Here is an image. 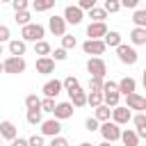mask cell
Listing matches in <instances>:
<instances>
[{"mask_svg": "<svg viewBox=\"0 0 146 146\" xmlns=\"http://www.w3.org/2000/svg\"><path fill=\"white\" fill-rule=\"evenodd\" d=\"M100 135H103V139L105 141H116V139H121V128L114 123V121H107V123H100Z\"/></svg>", "mask_w": 146, "mask_h": 146, "instance_id": "5b68a950", "label": "cell"}, {"mask_svg": "<svg viewBox=\"0 0 146 146\" xmlns=\"http://www.w3.org/2000/svg\"><path fill=\"white\" fill-rule=\"evenodd\" d=\"M0 137H2V139H9V141H14V139L18 137V130H16V125H14L11 121H0Z\"/></svg>", "mask_w": 146, "mask_h": 146, "instance_id": "e0dca14e", "label": "cell"}, {"mask_svg": "<svg viewBox=\"0 0 146 146\" xmlns=\"http://www.w3.org/2000/svg\"><path fill=\"white\" fill-rule=\"evenodd\" d=\"M103 91H116V82L114 80H105L103 82Z\"/></svg>", "mask_w": 146, "mask_h": 146, "instance_id": "bcb514c9", "label": "cell"}, {"mask_svg": "<svg viewBox=\"0 0 146 146\" xmlns=\"http://www.w3.org/2000/svg\"><path fill=\"white\" fill-rule=\"evenodd\" d=\"M0 146H2V137H0Z\"/></svg>", "mask_w": 146, "mask_h": 146, "instance_id": "11a10c76", "label": "cell"}, {"mask_svg": "<svg viewBox=\"0 0 146 146\" xmlns=\"http://www.w3.org/2000/svg\"><path fill=\"white\" fill-rule=\"evenodd\" d=\"M98 146H112V144H110V141H103V144H98Z\"/></svg>", "mask_w": 146, "mask_h": 146, "instance_id": "816d5d0a", "label": "cell"}, {"mask_svg": "<svg viewBox=\"0 0 146 146\" xmlns=\"http://www.w3.org/2000/svg\"><path fill=\"white\" fill-rule=\"evenodd\" d=\"M68 103L73 105V107H84L87 105V91H82V89H75V91H71L68 94Z\"/></svg>", "mask_w": 146, "mask_h": 146, "instance_id": "ffe728a7", "label": "cell"}, {"mask_svg": "<svg viewBox=\"0 0 146 146\" xmlns=\"http://www.w3.org/2000/svg\"><path fill=\"white\" fill-rule=\"evenodd\" d=\"M103 43H105V46H110V48H119V46H121V34H119L116 30H110V32L105 34Z\"/></svg>", "mask_w": 146, "mask_h": 146, "instance_id": "cb8c5ba5", "label": "cell"}, {"mask_svg": "<svg viewBox=\"0 0 146 146\" xmlns=\"http://www.w3.org/2000/svg\"><path fill=\"white\" fill-rule=\"evenodd\" d=\"M25 50H27V46H25L23 39H11V41H9V55H11V57H23Z\"/></svg>", "mask_w": 146, "mask_h": 146, "instance_id": "ac0fdd59", "label": "cell"}, {"mask_svg": "<svg viewBox=\"0 0 146 146\" xmlns=\"http://www.w3.org/2000/svg\"><path fill=\"white\" fill-rule=\"evenodd\" d=\"M11 7H14V11L18 14V11H27L30 2H27V0H14V2H11Z\"/></svg>", "mask_w": 146, "mask_h": 146, "instance_id": "f35d334b", "label": "cell"}, {"mask_svg": "<svg viewBox=\"0 0 146 146\" xmlns=\"http://www.w3.org/2000/svg\"><path fill=\"white\" fill-rule=\"evenodd\" d=\"M107 32H110V30H107L105 23H89V27H87V36H89L91 41H103Z\"/></svg>", "mask_w": 146, "mask_h": 146, "instance_id": "30bf717a", "label": "cell"}, {"mask_svg": "<svg viewBox=\"0 0 146 146\" xmlns=\"http://www.w3.org/2000/svg\"><path fill=\"white\" fill-rule=\"evenodd\" d=\"M103 9H105L107 14H116V11L121 9V2H119V0H105Z\"/></svg>", "mask_w": 146, "mask_h": 146, "instance_id": "d590c367", "label": "cell"}, {"mask_svg": "<svg viewBox=\"0 0 146 146\" xmlns=\"http://www.w3.org/2000/svg\"><path fill=\"white\" fill-rule=\"evenodd\" d=\"M78 146H94V144H89V141H82V144H78Z\"/></svg>", "mask_w": 146, "mask_h": 146, "instance_id": "f907efd6", "label": "cell"}, {"mask_svg": "<svg viewBox=\"0 0 146 146\" xmlns=\"http://www.w3.org/2000/svg\"><path fill=\"white\" fill-rule=\"evenodd\" d=\"M78 7H80L82 11H91V9L96 7V0H80V2H78Z\"/></svg>", "mask_w": 146, "mask_h": 146, "instance_id": "60d3db41", "label": "cell"}, {"mask_svg": "<svg viewBox=\"0 0 146 146\" xmlns=\"http://www.w3.org/2000/svg\"><path fill=\"white\" fill-rule=\"evenodd\" d=\"M27 146H46V144H43V137L41 135H32L27 139Z\"/></svg>", "mask_w": 146, "mask_h": 146, "instance_id": "ee69618b", "label": "cell"}, {"mask_svg": "<svg viewBox=\"0 0 146 146\" xmlns=\"http://www.w3.org/2000/svg\"><path fill=\"white\" fill-rule=\"evenodd\" d=\"M36 73H41V75L55 73V62H52V57H39V59H36Z\"/></svg>", "mask_w": 146, "mask_h": 146, "instance_id": "2e32d148", "label": "cell"}, {"mask_svg": "<svg viewBox=\"0 0 146 146\" xmlns=\"http://www.w3.org/2000/svg\"><path fill=\"white\" fill-rule=\"evenodd\" d=\"M103 82L100 78H89V94H103Z\"/></svg>", "mask_w": 146, "mask_h": 146, "instance_id": "d6a6232c", "label": "cell"}, {"mask_svg": "<svg viewBox=\"0 0 146 146\" xmlns=\"http://www.w3.org/2000/svg\"><path fill=\"white\" fill-rule=\"evenodd\" d=\"M62 16H64L66 25H68V23H71V25H78V23H82V18H84V14H82V9H80L78 5H66Z\"/></svg>", "mask_w": 146, "mask_h": 146, "instance_id": "8992f818", "label": "cell"}, {"mask_svg": "<svg viewBox=\"0 0 146 146\" xmlns=\"http://www.w3.org/2000/svg\"><path fill=\"white\" fill-rule=\"evenodd\" d=\"M55 105H57V103H55L52 98H41V112H50V114H52V112H55Z\"/></svg>", "mask_w": 146, "mask_h": 146, "instance_id": "8d00e7d4", "label": "cell"}, {"mask_svg": "<svg viewBox=\"0 0 146 146\" xmlns=\"http://www.w3.org/2000/svg\"><path fill=\"white\" fill-rule=\"evenodd\" d=\"M116 91H119L121 96H130V94H137V80H135V78H130V75L121 78V80L116 82Z\"/></svg>", "mask_w": 146, "mask_h": 146, "instance_id": "9c48e42d", "label": "cell"}, {"mask_svg": "<svg viewBox=\"0 0 146 146\" xmlns=\"http://www.w3.org/2000/svg\"><path fill=\"white\" fill-rule=\"evenodd\" d=\"M59 132H62V121H57V119H46L43 123H41V137H59Z\"/></svg>", "mask_w": 146, "mask_h": 146, "instance_id": "52a82bcc", "label": "cell"}, {"mask_svg": "<svg viewBox=\"0 0 146 146\" xmlns=\"http://www.w3.org/2000/svg\"><path fill=\"white\" fill-rule=\"evenodd\" d=\"M2 52H5V48H2V43H0V55H2Z\"/></svg>", "mask_w": 146, "mask_h": 146, "instance_id": "db71d44e", "label": "cell"}, {"mask_svg": "<svg viewBox=\"0 0 146 146\" xmlns=\"http://www.w3.org/2000/svg\"><path fill=\"white\" fill-rule=\"evenodd\" d=\"M125 107H128V110H139V112H144V110H146V98L139 96V94H130V96H125Z\"/></svg>", "mask_w": 146, "mask_h": 146, "instance_id": "9a60e30c", "label": "cell"}, {"mask_svg": "<svg viewBox=\"0 0 146 146\" xmlns=\"http://www.w3.org/2000/svg\"><path fill=\"white\" fill-rule=\"evenodd\" d=\"M78 46V39L73 36V34H64L62 36V48L64 50H71V48H75Z\"/></svg>", "mask_w": 146, "mask_h": 146, "instance_id": "836d02e7", "label": "cell"}, {"mask_svg": "<svg viewBox=\"0 0 146 146\" xmlns=\"http://www.w3.org/2000/svg\"><path fill=\"white\" fill-rule=\"evenodd\" d=\"M55 7V0H34L32 2V9L34 11H48Z\"/></svg>", "mask_w": 146, "mask_h": 146, "instance_id": "f546056e", "label": "cell"}, {"mask_svg": "<svg viewBox=\"0 0 146 146\" xmlns=\"http://www.w3.org/2000/svg\"><path fill=\"white\" fill-rule=\"evenodd\" d=\"M87 71H89V78H100V80H105V75H107V64H105L103 57H89Z\"/></svg>", "mask_w": 146, "mask_h": 146, "instance_id": "7a4b0ae2", "label": "cell"}, {"mask_svg": "<svg viewBox=\"0 0 146 146\" xmlns=\"http://www.w3.org/2000/svg\"><path fill=\"white\" fill-rule=\"evenodd\" d=\"M25 107H27V110H41V98H39L36 94L25 96Z\"/></svg>", "mask_w": 146, "mask_h": 146, "instance_id": "1f68e13d", "label": "cell"}, {"mask_svg": "<svg viewBox=\"0 0 146 146\" xmlns=\"http://www.w3.org/2000/svg\"><path fill=\"white\" fill-rule=\"evenodd\" d=\"M132 123H135V132H137V137H139V139L146 137V114H144V112L135 114V116H132Z\"/></svg>", "mask_w": 146, "mask_h": 146, "instance_id": "d6986e66", "label": "cell"}, {"mask_svg": "<svg viewBox=\"0 0 146 146\" xmlns=\"http://www.w3.org/2000/svg\"><path fill=\"white\" fill-rule=\"evenodd\" d=\"M30 18H32V16H30V11H18V14H16V23H18V25H23V27H25V25H30Z\"/></svg>", "mask_w": 146, "mask_h": 146, "instance_id": "74e56055", "label": "cell"}, {"mask_svg": "<svg viewBox=\"0 0 146 146\" xmlns=\"http://www.w3.org/2000/svg\"><path fill=\"white\" fill-rule=\"evenodd\" d=\"M119 100H121V94L119 91H103V105H107L110 110L119 107Z\"/></svg>", "mask_w": 146, "mask_h": 146, "instance_id": "7402d4cb", "label": "cell"}, {"mask_svg": "<svg viewBox=\"0 0 146 146\" xmlns=\"http://www.w3.org/2000/svg\"><path fill=\"white\" fill-rule=\"evenodd\" d=\"M130 43L132 46H144L146 43V30L144 27H135L130 32Z\"/></svg>", "mask_w": 146, "mask_h": 146, "instance_id": "603a6c76", "label": "cell"}, {"mask_svg": "<svg viewBox=\"0 0 146 146\" xmlns=\"http://www.w3.org/2000/svg\"><path fill=\"white\" fill-rule=\"evenodd\" d=\"M25 119H27L30 125H41V123H43V119H41V110H27Z\"/></svg>", "mask_w": 146, "mask_h": 146, "instance_id": "83f0119b", "label": "cell"}, {"mask_svg": "<svg viewBox=\"0 0 146 146\" xmlns=\"http://www.w3.org/2000/svg\"><path fill=\"white\" fill-rule=\"evenodd\" d=\"M89 18H94V23H105V18H107V11H105L103 7H94V9L89 11Z\"/></svg>", "mask_w": 146, "mask_h": 146, "instance_id": "4dcf8cb0", "label": "cell"}, {"mask_svg": "<svg viewBox=\"0 0 146 146\" xmlns=\"http://www.w3.org/2000/svg\"><path fill=\"white\" fill-rule=\"evenodd\" d=\"M105 43L103 41H91V39H87L84 43H82V50H84V55H94V57H100L103 52H105Z\"/></svg>", "mask_w": 146, "mask_h": 146, "instance_id": "4fadbf2b", "label": "cell"}, {"mask_svg": "<svg viewBox=\"0 0 146 146\" xmlns=\"http://www.w3.org/2000/svg\"><path fill=\"white\" fill-rule=\"evenodd\" d=\"M34 52H36L39 57H50L52 50H50V43H48V41H36V43H34Z\"/></svg>", "mask_w": 146, "mask_h": 146, "instance_id": "484cf974", "label": "cell"}, {"mask_svg": "<svg viewBox=\"0 0 146 146\" xmlns=\"http://www.w3.org/2000/svg\"><path fill=\"white\" fill-rule=\"evenodd\" d=\"M132 23H135V27H144L146 30V9H135Z\"/></svg>", "mask_w": 146, "mask_h": 146, "instance_id": "f1b7e54d", "label": "cell"}, {"mask_svg": "<svg viewBox=\"0 0 146 146\" xmlns=\"http://www.w3.org/2000/svg\"><path fill=\"white\" fill-rule=\"evenodd\" d=\"M48 30H50L55 36H64V34H66V21H64V16L52 14V16L48 18Z\"/></svg>", "mask_w": 146, "mask_h": 146, "instance_id": "ba28073f", "label": "cell"}, {"mask_svg": "<svg viewBox=\"0 0 146 146\" xmlns=\"http://www.w3.org/2000/svg\"><path fill=\"white\" fill-rule=\"evenodd\" d=\"M43 34H46V27L43 25H39V23H30V25H25L23 30H21V39L27 43V41H43Z\"/></svg>", "mask_w": 146, "mask_h": 146, "instance_id": "6da1fadb", "label": "cell"}, {"mask_svg": "<svg viewBox=\"0 0 146 146\" xmlns=\"http://www.w3.org/2000/svg\"><path fill=\"white\" fill-rule=\"evenodd\" d=\"M5 41H11V32L7 25H0V43H5Z\"/></svg>", "mask_w": 146, "mask_h": 146, "instance_id": "b9f144b4", "label": "cell"}, {"mask_svg": "<svg viewBox=\"0 0 146 146\" xmlns=\"http://www.w3.org/2000/svg\"><path fill=\"white\" fill-rule=\"evenodd\" d=\"M11 146H27V139H23V137H16V139L11 141Z\"/></svg>", "mask_w": 146, "mask_h": 146, "instance_id": "c3c4849f", "label": "cell"}, {"mask_svg": "<svg viewBox=\"0 0 146 146\" xmlns=\"http://www.w3.org/2000/svg\"><path fill=\"white\" fill-rule=\"evenodd\" d=\"M62 87L71 94V91H75V89H80V82H78V78L75 75H66L64 80H62Z\"/></svg>", "mask_w": 146, "mask_h": 146, "instance_id": "4316f807", "label": "cell"}, {"mask_svg": "<svg viewBox=\"0 0 146 146\" xmlns=\"http://www.w3.org/2000/svg\"><path fill=\"white\" fill-rule=\"evenodd\" d=\"M121 7H128V9H135V7H137V0H121Z\"/></svg>", "mask_w": 146, "mask_h": 146, "instance_id": "7dc6e473", "label": "cell"}, {"mask_svg": "<svg viewBox=\"0 0 146 146\" xmlns=\"http://www.w3.org/2000/svg\"><path fill=\"white\" fill-rule=\"evenodd\" d=\"M112 121H114L116 125H125L128 121H132V112H130L125 105H119V107L112 110Z\"/></svg>", "mask_w": 146, "mask_h": 146, "instance_id": "7c38bea8", "label": "cell"}, {"mask_svg": "<svg viewBox=\"0 0 146 146\" xmlns=\"http://www.w3.org/2000/svg\"><path fill=\"white\" fill-rule=\"evenodd\" d=\"M116 57H119V62H121V64H128V66L137 64V59H139V55H137L135 46H128V43H121V46L116 48Z\"/></svg>", "mask_w": 146, "mask_h": 146, "instance_id": "3957f363", "label": "cell"}, {"mask_svg": "<svg viewBox=\"0 0 146 146\" xmlns=\"http://www.w3.org/2000/svg\"><path fill=\"white\" fill-rule=\"evenodd\" d=\"M2 66H5V73H11V75H18V73H23L25 71V59L23 57H7L5 62H2Z\"/></svg>", "mask_w": 146, "mask_h": 146, "instance_id": "277c9868", "label": "cell"}, {"mask_svg": "<svg viewBox=\"0 0 146 146\" xmlns=\"http://www.w3.org/2000/svg\"><path fill=\"white\" fill-rule=\"evenodd\" d=\"M141 73H144V75H141V84H144V89H146V68H144Z\"/></svg>", "mask_w": 146, "mask_h": 146, "instance_id": "681fc988", "label": "cell"}, {"mask_svg": "<svg viewBox=\"0 0 146 146\" xmlns=\"http://www.w3.org/2000/svg\"><path fill=\"white\" fill-rule=\"evenodd\" d=\"M62 89H64V87H62V80H57V78H55V80H48V82L41 87L43 98H52V100H55V98L62 94Z\"/></svg>", "mask_w": 146, "mask_h": 146, "instance_id": "8fae6325", "label": "cell"}, {"mask_svg": "<svg viewBox=\"0 0 146 146\" xmlns=\"http://www.w3.org/2000/svg\"><path fill=\"white\" fill-rule=\"evenodd\" d=\"M121 141H123V146H139V137L132 128L121 130Z\"/></svg>", "mask_w": 146, "mask_h": 146, "instance_id": "44dd1931", "label": "cell"}, {"mask_svg": "<svg viewBox=\"0 0 146 146\" xmlns=\"http://www.w3.org/2000/svg\"><path fill=\"white\" fill-rule=\"evenodd\" d=\"M84 128H87L89 132H94V130H100V123H98V121H96L94 116H89V119L84 121Z\"/></svg>", "mask_w": 146, "mask_h": 146, "instance_id": "ab89813d", "label": "cell"}, {"mask_svg": "<svg viewBox=\"0 0 146 146\" xmlns=\"http://www.w3.org/2000/svg\"><path fill=\"white\" fill-rule=\"evenodd\" d=\"M52 114H55V119H57V121L71 119V116H73V105H71L68 100H64V103H57V105H55V112H52Z\"/></svg>", "mask_w": 146, "mask_h": 146, "instance_id": "5bb4252c", "label": "cell"}, {"mask_svg": "<svg viewBox=\"0 0 146 146\" xmlns=\"http://www.w3.org/2000/svg\"><path fill=\"white\" fill-rule=\"evenodd\" d=\"M66 57H68V55H66V50H64V48H57V50L52 52V62H64Z\"/></svg>", "mask_w": 146, "mask_h": 146, "instance_id": "7bdbcfd3", "label": "cell"}, {"mask_svg": "<svg viewBox=\"0 0 146 146\" xmlns=\"http://www.w3.org/2000/svg\"><path fill=\"white\" fill-rule=\"evenodd\" d=\"M87 105H91L94 110L103 105V94H87Z\"/></svg>", "mask_w": 146, "mask_h": 146, "instance_id": "e575fe53", "label": "cell"}, {"mask_svg": "<svg viewBox=\"0 0 146 146\" xmlns=\"http://www.w3.org/2000/svg\"><path fill=\"white\" fill-rule=\"evenodd\" d=\"M0 73H5V66H2V62H0Z\"/></svg>", "mask_w": 146, "mask_h": 146, "instance_id": "f5cc1de1", "label": "cell"}, {"mask_svg": "<svg viewBox=\"0 0 146 146\" xmlns=\"http://www.w3.org/2000/svg\"><path fill=\"white\" fill-rule=\"evenodd\" d=\"M48 146H68V139H66V137H62V135H59V137H52V139H50V144H48Z\"/></svg>", "mask_w": 146, "mask_h": 146, "instance_id": "f6af8a7d", "label": "cell"}, {"mask_svg": "<svg viewBox=\"0 0 146 146\" xmlns=\"http://www.w3.org/2000/svg\"><path fill=\"white\" fill-rule=\"evenodd\" d=\"M110 116H112V110H110L107 105H100V107H96V114H94V119H96L98 123H107V121H110Z\"/></svg>", "mask_w": 146, "mask_h": 146, "instance_id": "d4e9b609", "label": "cell"}]
</instances>
